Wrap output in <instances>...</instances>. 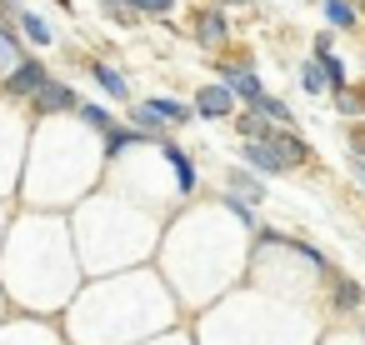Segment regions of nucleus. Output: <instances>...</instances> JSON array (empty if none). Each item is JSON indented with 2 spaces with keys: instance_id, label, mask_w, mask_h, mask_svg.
<instances>
[{
  "instance_id": "nucleus-1",
  "label": "nucleus",
  "mask_w": 365,
  "mask_h": 345,
  "mask_svg": "<svg viewBox=\"0 0 365 345\" xmlns=\"http://www.w3.org/2000/svg\"><path fill=\"white\" fill-rule=\"evenodd\" d=\"M46 81H51V66L36 61V56H21L6 76H0V96H6V101H31Z\"/></svg>"
},
{
  "instance_id": "nucleus-2",
  "label": "nucleus",
  "mask_w": 365,
  "mask_h": 345,
  "mask_svg": "<svg viewBox=\"0 0 365 345\" xmlns=\"http://www.w3.org/2000/svg\"><path fill=\"white\" fill-rule=\"evenodd\" d=\"M76 105H81V96H76L66 81H56V76L31 96V110H36V115H76Z\"/></svg>"
},
{
  "instance_id": "nucleus-3",
  "label": "nucleus",
  "mask_w": 365,
  "mask_h": 345,
  "mask_svg": "<svg viewBox=\"0 0 365 345\" xmlns=\"http://www.w3.org/2000/svg\"><path fill=\"white\" fill-rule=\"evenodd\" d=\"M220 86H225L230 96L250 101V105H260V96H265L260 76H255V71H245V66H220Z\"/></svg>"
},
{
  "instance_id": "nucleus-4",
  "label": "nucleus",
  "mask_w": 365,
  "mask_h": 345,
  "mask_svg": "<svg viewBox=\"0 0 365 345\" xmlns=\"http://www.w3.org/2000/svg\"><path fill=\"white\" fill-rule=\"evenodd\" d=\"M235 110V96L225 91V86H200L195 91V115H205V120H225Z\"/></svg>"
},
{
  "instance_id": "nucleus-5",
  "label": "nucleus",
  "mask_w": 365,
  "mask_h": 345,
  "mask_svg": "<svg viewBox=\"0 0 365 345\" xmlns=\"http://www.w3.org/2000/svg\"><path fill=\"white\" fill-rule=\"evenodd\" d=\"M16 26H21L16 36H21L26 46H36V51H46V46L56 41V31H51V21H46L41 11H16Z\"/></svg>"
},
{
  "instance_id": "nucleus-6",
  "label": "nucleus",
  "mask_w": 365,
  "mask_h": 345,
  "mask_svg": "<svg viewBox=\"0 0 365 345\" xmlns=\"http://www.w3.org/2000/svg\"><path fill=\"white\" fill-rule=\"evenodd\" d=\"M260 140H270V145H275V155L285 160V170H290V165H305V160H310V145H305L300 135H285V130H265Z\"/></svg>"
},
{
  "instance_id": "nucleus-7",
  "label": "nucleus",
  "mask_w": 365,
  "mask_h": 345,
  "mask_svg": "<svg viewBox=\"0 0 365 345\" xmlns=\"http://www.w3.org/2000/svg\"><path fill=\"white\" fill-rule=\"evenodd\" d=\"M160 155H165V165L175 170V185H180V195H190V190H195V165H190V155H185L175 140H160Z\"/></svg>"
},
{
  "instance_id": "nucleus-8",
  "label": "nucleus",
  "mask_w": 365,
  "mask_h": 345,
  "mask_svg": "<svg viewBox=\"0 0 365 345\" xmlns=\"http://www.w3.org/2000/svg\"><path fill=\"white\" fill-rule=\"evenodd\" d=\"M145 110H150L160 125H185V120L195 115V110H190L185 101H175V96H150V101H145Z\"/></svg>"
},
{
  "instance_id": "nucleus-9",
  "label": "nucleus",
  "mask_w": 365,
  "mask_h": 345,
  "mask_svg": "<svg viewBox=\"0 0 365 345\" xmlns=\"http://www.w3.org/2000/svg\"><path fill=\"white\" fill-rule=\"evenodd\" d=\"M245 165L260 170V175H285V160L275 155L270 140H250V145H245Z\"/></svg>"
},
{
  "instance_id": "nucleus-10",
  "label": "nucleus",
  "mask_w": 365,
  "mask_h": 345,
  "mask_svg": "<svg viewBox=\"0 0 365 345\" xmlns=\"http://www.w3.org/2000/svg\"><path fill=\"white\" fill-rule=\"evenodd\" d=\"M140 140H145L140 130H130V125H110V130H101V155L115 160V155H125V150L140 145Z\"/></svg>"
},
{
  "instance_id": "nucleus-11",
  "label": "nucleus",
  "mask_w": 365,
  "mask_h": 345,
  "mask_svg": "<svg viewBox=\"0 0 365 345\" xmlns=\"http://www.w3.org/2000/svg\"><path fill=\"white\" fill-rule=\"evenodd\" d=\"M91 76H96V86H101V91H106L110 101H125V96H130V86H125V76H120L115 66L96 61V66H91Z\"/></svg>"
},
{
  "instance_id": "nucleus-12",
  "label": "nucleus",
  "mask_w": 365,
  "mask_h": 345,
  "mask_svg": "<svg viewBox=\"0 0 365 345\" xmlns=\"http://www.w3.org/2000/svg\"><path fill=\"white\" fill-rule=\"evenodd\" d=\"M26 56V41L16 36V26H6V21H0V76H6L16 61Z\"/></svg>"
},
{
  "instance_id": "nucleus-13",
  "label": "nucleus",
  "mask_w": 365,
  "mask_h": 345,
  "mask_svg": "<svg viewBox=\"0 0 365 345\" xmlns=\"http://www.w3.org/2000/svg\"><path fill=\"white\" fill-rule=\"evenodd\" d=\"M195 36H200V46H220L230 31H225V16L220 11H205L200 16V26H195Z\"/></svg>"
},
{
  "instance_id": "nucleus-14",
  "label": "nucleus",
  "mask_w": 365,
  "mask_h": 345,
  "mask_svg": "<svg viewBox=\"0 0 365 345\" xmlns=\"http://www.w3.org/2000/svg\"><path fill=\"white\" fill-rule=\"evenodd\" d=\"M76 120L91 125V130H110V125H115V115H110L106 105H96V101H81V105H76Z\"/></svg>"
},
{
  "instance_id": "nucleus-15",
  "label": "nucleus",
  "mask_w": 365,
  "mask_h": 345,
  "mask_svg": "<svg viewBox=\"0 0 365 345\" xmlns=\"http://www.w3.org/2000/svg\"><path fill=\"white\" fill-rule=\"evenodd\" d=\"M320 11H325V21L335 31H355V6L350 0H320Z\"/></svg>"
},
{
  "instance_id": "nucleus-16",
  "label": "nucleus",
  "mask_w": 365,
  "mask_h": 345,
  "mask_svg": "<svg viewBox=\"0 0 365 345\" xmlns=\"http://www.w3.org/2000/svg\"><path fill=\"white\" fill-rule=\"evenodd\" d=\"M230 195H240V200H260L265 185H260V175H250V170H230Z\"/></svg>"
},
{
  "instance_id": "nucleus-17",
  "label": "nucleus",
  "mask_w": 365,
  "mask_h": 345,
  "mask_svg": "<svg viewBox=\"0 0 365 345\" xmlns=\"http://www.w3.org/2000/svg\"><path fill=\"white\" fill-rule=\"evenodd\" d=\"M255 110H260L265 120H275V125H285V120H290V105H285L280 96H260V105H255Z\"/></svg>"
},
{
  "instance_id": "nucleus-18",
  "label": "nucleus",
  "mask_w": 365,
  "mask_h": 345,
  "mask_svg": "<svg viewBox=\"0 0 365 345\" xmlns=\"http://www.w3.org/2000/svg\"><path fill=\"white\" fill-rule=\"evenodd\" d=\"M125 11H135V16H170L175 0H125Z\"/></svg>"
},
{
  "instance_id": "nucleus-19",
  "label": "nucleus",
  "mask_w": 365,
  "mask_h": 345,
  "mask_svg": "<svg viewBox=\"0 0 365 345\" xmlns=\"http://www.w3.org/2000/svg\"><path fill=\"white\" fill-rule=\"evenodd\" d=\"M330 295H335V305H340V310H355V305H360V285H355V280H335V290H330Z\"/></svg>"
},
{
  "instance_id": "nucleus-20",
  "label": "nucleus",
  "mask_w": 365,
  "mask_h": 345,
  "mask_svg": "<svg viewBox=\"0 0 365 345\" xmlns=\"http://www.w3.org/2000/svg\"><path fill=\"white\" fill-rule=\"evenodd\" d=\"M300 86H305L310 96H320V91H325V76H320V66H315V61H305V66H300Z\"/></svg>"
},
{
  "instance_id": "nucleus-21",
  "label": "nucleus",
  "mask_w": 365,
  "mask_h": 345,
  "mask_svg": "<svg viewBox=\"0 0 365 345\" xmlns=\"http://www.w3.org/2000/svg\"><path fill=\"white\" fill-rule=\"evenodd\" d=\"M225 205H230V210H235V215H240V220H255V215H250V205H245V200H240V195H225Z\"/></svg>"
},
{
  "instance_id": "nucleus-22",
  "label": "nucleus",
  "mask_w": 365,
  "mask_h": 345,
  "mask_svg": "<svg viewBox=\"0 0 365 345\" xmlns=\"http://www.w3.org/2000/svg\"><path fill=\"white\" fill-rule=\"evenodd\" d=\"M101 6H106V16H115V21H125L130 11H125V0H101Z\"/></svg>"
},
{
  "instance_id": "nucleus-23",
  "label": "nucleus",
  "mask_w": 365,
  "mask_h": 345,
  "mask_svg": "<svg viewBox=\"0 0 365 345\" xmlns=\"http://www.w3.org/2000/svg\"><path fill=\"white\" fill-rule=\"evenodd\" d=\"M350 170H355V180H360V185H365V160H360V155H355V160H350Z\"/></svg>"
},
{
  "instance_id": "nucleus-24",
  "label": "nucleus",
  "mask_w": 365,
  "mask_h": 345,
  "mask_svg": "<svg viewBox=\"0 0 365 345\" xmlns=\"http://www.w3.org/2000/svg\"><path fill=\"white\" fill-rule=\"evenodd\" d=\"M230 6H240V0H230Z\"/></svg>"
}]
</instances>
